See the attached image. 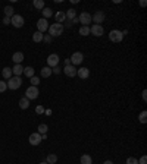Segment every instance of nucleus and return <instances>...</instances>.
<instances>
[{
	"mask_svg": "<svg viewBox=\"0 0 147 164\" xmlns=\"http://www.w3.org/2000/svg\"><path fill=\"white\" fill-rule=\"evenodd\" d=\"M63 29H65V26H63V23H52V25H49V35L52 37V38H55V37H59V35H62L63 32Z\"/></svg>",
	"mask_w": 147,
	"mask_h": 164,
	"instance_id": "obj_1",
	"label": "nucleus"
},
{
	"mask_svg": "<svg viewBox=\"0 0 147 164\" xmlns=\"http://www.w3.org/2000/svg\"><path fill=\"white\" fill-rule=\"evenodd\" d=\"M6 84H8V88H9V89L15 91V89L21 88V85H22V79H21V76H12Z\"/></svg>",
	"mask_w": 147,
	"mask_h": 164,
	"instance_id": "obj_2",
	"label": "nucleus"
},
{
	"mask_svg": "<svg viewBox=\"0 0 147 164\" xmlns=\"http://www.w3.org/2000/svg\"><path fill=\"white\" fill-rule=\"evenodd\" d=\"M71 65L72 66H79L82 62H84V54L81 53V51H75L74 54L71 56Z\"/></svg>",
	"mask_w": 147,
	"mask_h": 164,
	"instance_id": "obj_3",
	"label": "nucleus"
},
{
	"mask_svg": "<svg viewBox=\"0 0 147 164\" xmlns=\"http://www.w3.org/2000/svg\"><path fill=\"white\" fill-rule=\"evenodd\" d=\"M109 40H110L112 43H121V41L124 40V35H122V32H121L119 29H112V31L109 32Z\"/></svg>",
	"mask_w": 147,
	"mask_h": 164,
	"instance_id": "obj_4",
	"label": "nucleus"
},
{
	"mask_svg": "<svg viewBox=\"0 0 147 164\" xmlns=\"http://www.w3.org/2000/svg\"><path fill=\"white\" fill-rule=\"evenodd\" d=\"M78 21L82 23V26H88L91 23V15L88 12H81L78 16Z\"/></svg>",
	"mask_w": 147,
	"mask_h": 164,
	"instance_id": "obj_5",
	"label": "nucleus"
},
{
	"mask_svg": "<svg viewBox=\"0 0 147 164\" xmlns=\"http://www.w3.org/2000/svg\"><path fill=\"white\" fill-rule=\"evenodd\" d=\"M38 94H40V92H38V88H37V87H33V85H31V87H30L28 89H27V91H25V98H28V100H35L37 97H38Z\"/></svg>",
	"mask_w": 147,
	"mask_h": 164,
	"instance_id": "obj_6",
	"label": "nucleus"
},
{
	"mask_svg": "<svg viewBox=\"0 0 147 164\" xmlns=\"http://www.w3.org/2000/svg\"><path fill=\"white\" fill-rule=\"evenodd\" d=\"M104 18H106V15H104V12L102 11H97L93 16H91V21L94 22L96 25H102V22L104 21Z\"/></svg>",
	"mask_w": 147,
	"mask_h": 164,
	"instance_id": "obj_7",
	"label": "nucleus"
},
{
	"mask_svg": "<svg viewBox=\"0 0 147 164\" xmlns=\"http://www.w3.org/2000/svg\"><path fill=\"white\" fill-rule=\"evenodd\" d=\"M47 29H49V22H47V19H44V18L38 19V21H37V31L44 34Z\"/></svg>",
	"mask_w": 147,
	"mask_h": 164,
	"instance_id": "obj_8",
	"label": "nucleus"
},
{
	"mask_svg": "<svg viewBox=\"0 0 147 164\" xmlns=\"http://www.w3.org/2000/svg\"><path fill=\"white\" fill-rule=\"evenodd\" d=\"M11 23L15 28H22L24 26V18L21 15H13L11 18Z\"/></svg>",
	"mask_w": 147,
	"mask_h": 164,
	"instance_id": "obj_9",
	"label": "nucleus"
},
{
	"mask_svg": "<svg viewBox=\"0 0 147 164\" xmlns=\"http://www.w3.org/2000/svg\"><path fill=\"white\" fill-rule=\"evenodd\" d=\"M59 60H60V59H59V56L57 54H50L49 57H47V66L53 69V67L59 66Z\"/></svg>",
	"mask_w": 147,
	"mask_h": 164,
	"instance_id": "obj_10",
	"label": "nucleus"
},
{
	"mask_svg": "<svg viewBox=\"0 0 147 164\" xmlns=\"http://www.w3.org/2000/svg\"><path fill=\"white\" fill-rule=\"evenodd\" d=\"M103 32H104V29H103V26L102 25H91V28H90V34H93L94 37H102Z\"/></svg>",
	"mask_w": 147,
	"mask_h": 164,
	"instance_id": "obj_11",
	"label": "nucleus"
},
{
	"mask_svg": "<svg viewBox=\"0 0 147 164\" xmlns=\"http://www.w3.org/2000/svg\"><path fill=\"white\" fill-rule=\"evenodd\" d=\"M63 73L66 75L68 78H74V76H77V67L75 66H72V65H69V66H65L63 69Z\"/></svg>",
	"mask_w": 147,
	"mask_h": 164,
	"instance_id": "obj_12",
	"label": "nucleus"
},
{
	"mask_svg": "<svg viewBox=\"0 0 147 164\" xmlns=\"http://www.w3.org/2000/svg\"><path fill=\"white\" fill-rule=\"evenodd\" d=\"M28 141H30V144H31V145H38V144L41 142L43 139H41V135H40L38 132H34V133H31V135H30Z\"/></svg>",
	"mask_w": 147,
	"mask_h": 164,
	"instance_id": "obj_13",
	"label": "nucleus"
},
{
	"mask_svg": "<svg viewBox=\"0 0 147 164\" xmlns=\"http://www.w3.org/2000/svg\"><path fill=\"white\" fill-rule=\"evenodd\" d=\"M77 76H79L81 79H87V78L90 76L88 67H79V69H77Z\"/></svg>",
	"mask_w": 147,
	"mask_h": 164,
	"instance_id": "obj_14",
	"label": "nucleus"
},
{
	"mask_svg": "<svg viewBox=\"0 0 147 164\" xmlns=\"http://www.w3.org/2000/svg\"><path fill=\"white\" fill-rule=\"evenodd\" d=\"M12 60L15 62V65H21L24 60V53H21V51H16V53H13V56H12Z\"/></svg>",
	"mask_w": 147,
	"mask_h": 164,
	"instance_id": "obj_15",
	"label": "nucleus"
},
{
	"mask_svg": "<svg viewBox=\"0 0 147 164\" xmlns=\"http://www.w3.org/2000/svg\"><path fill=\"white\" fill-rule=\"evenodd\" d=\"M12 73L15 75V76H21L24 73V66L22 65H15L12 67Z\"/></svg>",
	"mask_w": 147,
	"mask_h": 164,
	"instance_id": "obj_16",
	"label": "nucleus"
},
{
	"mask_svg": "<svg viewBox=\"0 0 147 164\" xmlns=\"http://www.w3.org/2000/svg\"><path fill=\"white\" fill-rule=\"evenodd\" d=\"M55 19H56L57 23H62L63 21H66V15H65V12H63V11L56 12V15H55Z\"/></svg>",
	"mask_w": 147,
	"mask_h": 164,
	"instance_id": "obj_17",
	"label": "nucleus"
},
{
	"mask_svg": "<svg viewBox=\"0 0 147 164\" xmlns=\"http://www.w3.org/2000/svg\"><path fill=\"white\" fill-rule=\"evenodd\" d=\"M19 107L22 110H27L28 107H30V100L25 98V97H22V98L19 100Z\"/></svg>",
	"mask_w": 147,
	"mask_h": 164,
	"instance_id": "obj_18",
	"label": "nucleus"
},
{
	"mask_svg": "<svg viewBox=\"0 0 147 164\" xmlns=\"http://www.w3.org/2000/svg\"><path fill=\"white\" fill-rule=\"evenodd\" d=\"M12 75H13V73H12L11 67H5V69H3V72H2V76L5 78V79H8V81L12 78Z\"/></svg>",
	"mask_w": 147,
	"mask_h": 164,
	"instance_id": "obj_19",
	"label": "nucleus"
},
{
	"mask_svg": "<svg viewBox=\"0 0 147 164\" xmlns=\"http://www.w3.org/2000/svg\"><path fill=\"white\" fill-rule=\"evenodd\" d=\"M65 15H66V19L68 21H72V19L77 18V11L75 9H69L68 12H65Z\"/></svg>",
	"mask_w": 147,
	"mask_h": 164,
	"instance_id": "obj_20",
	"label": "nucleus"
},
{
	"mask_svg": "<svg viewBox=\"0 0 147 164\" xmlns=\"http://www.w3.org/2000/svg\"><path fill=\"white\" fill-rule=\"evenodd\" d=\"M43 37H44V34L37 31V32L33 34V41H34V43H41V41H43Z\"/></svg>",
	"mask_w": 147,
	"mask_h": 164,
	"instance_id": "obj_21",
	"label": "nucleus"
},
{
	"mask_svg": "<svg viewBox=\"0 0 147 164\" xmlns=\"http://www.w3.org/2000/svg\"><path fill=\"white\" fill-rule=\"evenodd\" d=\"M50 75H52V67L44 66V67L41 69V78H49Z\"/></svg>",
	"mask_w": 147,
	"mask_h": 164,
	"instance_id": "obj_22",
	"label": "nucleus"
},
{
	"mask_svg": "<svg viewBox=\"0 0 147 164\" xmlns=\"http://www.w3.org/2000/svg\"><path fill=\"white\" fill-rule=\"evenodd\" d=\"M24 75L28 78H33L34 76V67H31V66H28V67H24Z\"/></svg>",
	"mask_w": 147,
	"mask_h": 164,
	"instance_id": "obj_23",
	"label": "nucleus"
},
{
	"mask_svg": "<svg viewBox=\"0 0 147 164\" xmlns=\"http://www.w3.org/2000/svg\"><path fill=\"white\" fill-rule=\"evenodd\" d=\"M81 164H93L91 155H88V154H84V155H81Z\"/></svg>",
	"mask_w": 147,
	"mask_h": 164,
	"instance_id": "obj_24",
	"label": "nucleus"
},
{
	"mask_svg": "<svg viewBox=\"0 0 147 164\" xmlns=\"http://www.w3.org/2000/svg\"><path fill=\"white\" fill-rule=\"evenodd\" d=\"M56 161H57L56 154H49V155H47V160H46L47 164H56Z\"/></svg>",
	"mask_w": 147,
	"mask_h": 164,
	"instance_id": "obj_25",
	"label": "nucleus"
},
{
	"mask_svg": "<svg viewBox=\"0 0 147 164\" xmlns=\"http://www.w3.org/2000/svg\"><path fill=\"white\" fill-rule=\"evenodd\" d=\"M41 13H43V18H44V19L52 18V16H53V11H52L50 8H44V9L41 11Z\"/></svg>",
	"mask_w": 147,
	"mask_h": 164,
	"instance_id": "obj_26",
	"label": "nucleus"
},
{
	"mask_svg": "<svg viewBox=\"0 0 147 164\" xmlns=\"http://www.w3.org/2000/svg\"><path fill=\"white\" fill-rule=\"evenodd\" d=\"M13 12H15V9H13L12 6H6V8H5V16H6V18H12V16L15 15Z\"/></svg>",
	"mask_w": 147,
	"mask_h": 164,
	"instance_id": "obj_27",
	"label": "nucleus"
},
{
	"mask_svg": "<svg viewBox=\"0 0 147 164\" xmlns=\"http://www.w3.org/2000/svg\"><path fill=\"white\" fill-rule=\"evenodd\" d=\"M79 35H82V37L90 35V26H81L79 28Z\"/></svg>",
	"mask_w": 147,
	"mask_h": 164,
	"instance_id": "obj_28",
	"label": "nucleus"
},
{
	"mask_svg": "<svg viewBox=\"0 0 147 164\" xmlns=\"http://www.w3.org/2000/svg\"><path fill=\"white\" fill-rule=\"evenodd\" d=\"M47 131H49V126L44 125V123H41V125L38 126V133H40V135H46Z\"/></svg>",
	"mask_w": 147,
	"mask_h": 164,
	"instance_id": "obj_29",
	"label": "nucleus"
},
{
	"mask_svg": "<svg viewBox=\"0 0 147 164\" xmlns=\"http://www.w3.org/2000/svg\"><path fill=\"white\" fill-rule=\"evenodd\" d=\"M33 5H34L35 9H41V11L44 9V2H43V0H34Z\"/></svg>",
	"mask_w": 147,
	"mask_h": 164,
	"instance_id": "obj_30",
	"label": "nucleus"
},
{
	"mask_svg": "<svg viewBox=\"0 0 147 164\" xmlns=\"http://www.w3.org/2000/svg\"><path fill=\"white\" fill-rule=\"evenodd\" d=\"M138 119H140L141 123H146V122H147V111H146V110H143V111L140 113V117H138Z\"/></svg>",
	"mask_w": 147,
	"mask_h": 164,
	"instance_id": "obj_31",
	"label": "nucleus"
},
{
	"mask_svg": "<svg viewBox=\"0 0 147 164\" xmlns=\"http://www.w3.org/2000/svg\"><path fill=\"white\" fill-rule=\"evenodd\" d=\"M126 164H138V160L136 157H128L126 158Z\"/></svg>",
	"mask_w": 147,
	"mask_h": 164,
	"instance_id": "obj_32",
	"label": "nucleus"
},
{
	"mask_svg": "<svg viewBox=\"0 0 147 164\" xmlns=\"http://www.w3.org/2000/svg\"><path fill=\"white\" fill-rule=\"evenodd\" d=\"M38 84H40V78H37V76L31 78V85H33V87H37Z\"/></svg>",
	"mask_w": 147,
	"mask_h": 164,
	"instance_id": "obj_33",
	"label": "nucleus"
},
{
	"mask_svg": "<svg viewBox=\"0 0 147 164\" xmlns=\"http://www.w3.org/2000/svg\"><path fill=\"white\" fill-rule=\"evenodd\" d=\"M6 89H8V84L3 82V81H0V92H5Z\"/></svg>",
	"mask_w": 147,
	"mask_h": 164,
	"instance_id": "obj_34",
	"label": "nucleus"
},
{
	"mask_svg": "<svg viewBox=\"0 0 147 164\" xmlns=\"http://www.w3.org/2000/svg\"><path fill=\"white\" fill-rule=\"evenodd\" d=\"M35 113H37V114H43V113H44V107H43V106H37V107H35Z\"/></svg>",
	"mask_w": 147,
	"mask_h": 164,
	"instance_id": "obj_35",
	"label": "nucleus"
},
{
	"mask_svg": "<svg viewBox=\"0 0 147 164\" xmlns=\"http://www.w3.org/2000/svg\"><path fill=\"white\" fill-rule=\"evenodd\" d=\"M60 72H62V69H60L59 66H56V67H53V69H52V73H55V75H59Z\"/></svg>",
	"mask_w": 147,
	"mask_h": 164,
	"instance_id": "obj_36",
	"label": "nucleus"
},
{
	"mask_svg": "<svg viewBox=\"0 0 147 164\" xmlns=\"http://www.w3.org/2000/svg\"><path fill=\"white\" fill-rule=\"evenodd\" d=\"M138 164H147V157H146V155H143V157L140 158V161H138Z\"/></svg>",
	"mask_w": 147,
	"mask_h": 164,
	"instance_id": "obj_37",
	"label": "nucleus"
},
{
	"mask_svg": "<svg viewBox=\"0 0 147 164\" xmlns=\"http://www.w3.org/2000/svg\"><path fill=\"white\" fill-rule=\"evenodd\" d=\"M43 40H44L46 43H50V41H52V37H50V35H44V37H43Z\"/></svg>",
	"mask_w": 147,
	"mask_h": 164,
	"instance_id": "obj_38",
	"label": "nucleus"
},
{
	"mask_svg": "<svg viewBox=\"0 0 147 164\" xmlns=\"http://www.w3.org/2000/svg\"><path fill=\"white\" fill-rule=\"evenodd\" d=\"M3 23H5V25H9V23H11V18H6V16H5V18H3Z\"/></svg>",
	"mask_w": 147,
	"mask_h": 164,
	"instance_id": "obj_39",
	"label": "nucleus"
},
{
	"mask_svg": "<svg viewBox=\"0 0 147 164\" xmlns=\"http://www.w3.org/2000/svg\"><path fill=\"white\" fill-rule=\"evenodd\" d=\"M143 100H144V101H147V91H146V89L143 91Z\"/></svg>",
	"mask_w": 147,
	"mask_h": 164,
	"instance_id": "obj_40",
	"label": "nucleus"
},
{
	"mask_svg": "<svg viewBox=\"0 0 147 164\" xmlns=\"http://www.w3.org/2000/svg\"><path fill=\"white\" fill-rule=\"evenodd\" d=\"M146 5H147V3H146V0H141V2H140V6H141V8H144Z\"/></svg>",
	"mask_w": 147,
	"mask_h": 164,
	"instance_id": "obj_41",
	"label": "nucleus"
},
{
	"mask_svg": "<svg viewBox=\"0 0 147 164\" xmlns=\"http://www.w3.org/2000/svg\"><path fill=\"white\" fill-rule=\"evenodd\" d=\"M71 65V60L69 59H65V66H69Z\"/></svg>",
	"mask_w": 147,
	"mask_h": 164,
	"instance_id": "obj_42",
	"label": "nucleus"
},
{
	"mask_svg": "<svg viewBox=\"0 0 147 164\" xmlns=\"http://www.w3.org/2000/svg\"><path fill=\"white\" fill-rule=\"evenodd\" d=\"M103 164H113V163H112V161H110V160H106V161H104V163H103Z\"/></svg>",
	"mask_w": 147,
	"mask_h": 164,
	"instance_id": "obj_43",
	"label": "nucleus"
},
{
	"mask_svg": "<svg viewBox=\"0 0 147 164\" xmlns=\"http://www.w3.org/2000/svg\"><path fill=\"white\" fill-rule=\"evenodd\" d=\"M40 164H47V163H46V161H43V163H40Z\"/></svg>",
	"mask_w": 147,
	"mask_h": 164,
	"instance_id": "obj_44",
	"label": "nucleus"
}]
</instances>
